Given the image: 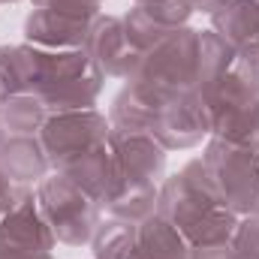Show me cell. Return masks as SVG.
I'll return each instance as SVG.
<instances>
[{
  "label": "cell",
  "mask_w": 259,
  "mask_h": 259,
  "mask_svg": "<svg viewBox=\"0 0 259 259\" xmlns=\"http://www.w3.org/2000/svg\"><path fill=\"white\" fill-rule=\"evenodd\" d=\"M202 169L220 205L232 214H259V151L214 139L202 157Z\"/></svg>",
  "instance_id": "cell-1"
},
{
  "label": "cell",
  "mask_w": 259,
  "mask_h": 259,
  "mask_svg": "<svg viewBox=\"0 0 259 259\" xmlns=\"http://www.w3.org/2000/svg\"><path fill=\"white\" fill-rule=\"evenodd\" d=\"M39 211L46 217V223L52 226L55 238L66 244H81L91 241L97 232V202L84 193L81 187H75L64 172L49 175L39 184Z\"/></svg>",
  "instance_id": "cell-2"
},
{
  "label": "cell",
  "mask_w": 259,
  "mask_h": 259,
  "mask_svg": "<svg viewBox=\"0 0 259 259\" xmlns=\"http://www.w3.org/2000/svg\"><path fill=\"white\" fill-rule=\"evenodd\" d=\"M42 133V148L49 157V166L64 169L66 163H72L75 157H81L88 148H94L97 142L109 139V124L103 115H97L94 109L84 112H66V115H52L46 121Z\"/></svg>",
  "instance_id": "cell-3"
},
{
  "label": "cell",
  "mask_w": 259,
  "mask_h": 259,
  "mask_svg": "<svg viewBox=\"0 0 259 259\" xmlns=\"http://www.w3.org/2000/svg\"><path fill=\"white\" fill-rule=\"evenodd\" d=\"M84 52L100 66V72L121 75V78H133L139 69V61H142V52L127 36L124 18H100L97 15L88 30V39H84Z\"/></svg>",
  "instance_id": "cell-4"
},
{
  "label": "cell",
  "mask_w": 259,
  "mask_h": 259,
  "mask_svg": "<svg viewBox=\"0 0 259 259\" xmlns=\"http://www.w3.org/2000/svg\"><path fill=\"white\" fill-rule=\"evenodd\" d=\"M94 21L88 18H75V15H64V12H52V9H36L27 18V39L36 42L39 49L49 52H75L84 49L88 30Z\"/></svg>",
  "instance_id": "cell-5"
},
{
  "label": "cell",
  "mask_w": 259,
  "mask_h": 259,
  "mask_svg": "<svg viewBox=\"0 0 259 259\" xmlns=\"http://www.w3.org/2000/svg\"><path fill=\"white\" fill-rule=\"evenodd\" d=\"M211 18L214 33H220L238 55L259 49V0H223Z\"/></svg>",
  "instance_id": "cell-6"
},
{
  "label": "cell",
  "mask_w": 259,
  "mask_h": 259,
  "mask_svg": "<svg viewBox=\"0 0 259 259\" xmlns=\"http://www.w3.org/2000/svg\"><path fill=\"white\" fill-rule=\"evenodd\" d=\"M130 259H190V244L178 226L160 214H151L139 223V238Z\"/></svg>",
  "instance_id": "cell-7"
},
{
  "label": "cell",
  "mask_w": 259,
  "mask_h": 259,
  "mask_svg": "<svg viewBox=\"0 0 259 259\" xmlns=\"http://www.w3.org/2000/svg\"><path fill=\"white\" fill-rule=\"evenodd\" d=\"M49 169V157L42 142L33 136H12L0 145V172L9 181H36Z\"/></svg>",
  "instance_id": "cell-8"
},
{
  "label": "cell",
  "mask_w": 259,
  "mask_h": 259,
  "mask_svg": "<svg viewBox=\"0 0 259 259\" xmlns=\"http://www.w3.org/2000/svg\"><path fill=\"white\" fill-rule=\"evenodd\" d=\"M49 109L33 94H9L0 106V124L12 136H33L46 127Z\"/></svg>",
  "instance_id": "cell-9"
},
{
  "label": "cell",
  "mask_w": 259,
  "mask_h": 259,
  "mask_svg": "<svg viewBox=\"0 0 259 259\" xmlns=\"http://www.w3.org/2000/svg\"><path fill=\"white\" fill-rule=\"evenodd\" d=\"M136 238H139V223H130L121 217L100 223L94 232V253L97 259H130Z\"/></svg>",
  "instance_id": "cell-10"
},
{
  "label": "cell",
  "mask_w": 259,
  "mask_h": 259,
  "mask_svg": "<svg viewBox=\"0 0 259 259\" xmlns=\"http://www.w3.org/2000/svg\"><path fill=\"white\" fill-rule=\"evenodd\" d=\"M184 3H187L190 9H205V12H214L223 0H184Z\"/></svg>",
  "instance_id": "cell-11"
},
{
  "label": "cell",
  "mask_w": 259,
  "mask_h": 259,
  "mask_svg": "<svg viewBox=\"0 0 259 259\" xmlns=\"http://www.w3.org/2000/svg\"><path fill=\"white\" fill-rule=\"evenodd\" d=\"M3 100H6V91H3V84H0V106H3Z\"/></svg>",
  "instance_id": "cell-12"
},
{
  "label": "cell",
  "mask_w": 259,
  "mask_h": 259,
  "mask_svg": "<svg viewBox=\"0 0 259 259\" xmlns=\"http://www.w3.org/2000/svg\"><path fill=\"white\" fill-rule=\"evenodd\" d=\"M256 52H259V49H256Z\"/></svg>",
  "instance_id": "cell-13"
}]
</instances>
